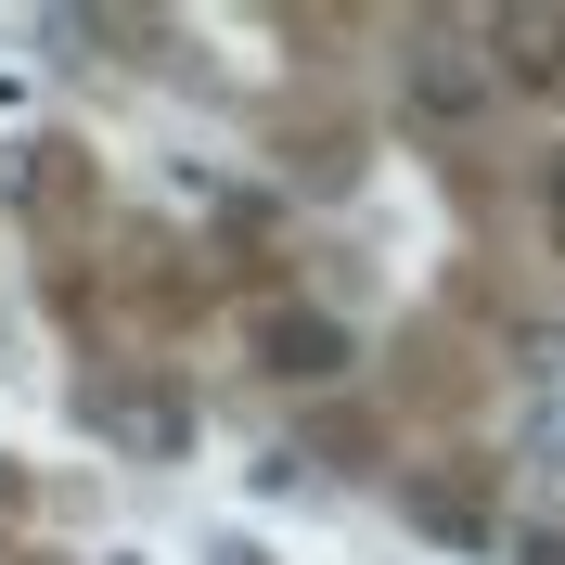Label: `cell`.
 I'll return each mask as SVG.
<instances>
[{"instance_id": "52a82bcc", "label": "cell", "mask_w": 565, "mask_h": 565, "mask_svg": "<svg viewBox=\"0 0 565 565\" xmlns=\"http://www.w3.org/2000/svg\"><path fill=\"white\" fill-rule=\"evenodd\" d=\"M0 501H13V462H0Z\"/></svg>"}, {"instance_id": "8992f818", "label": "cell", "mask_w": 565, "mask_h": 565, "mask_svg": "<svg viewBox=\"0 0 565 565\" xmlns=\"http://www.w3.org/2000/svg\"><path fill=\"white\" fill-rule=\"evenodd\" d=\"M540 206H553V232H565V154H540Z\"/></svg>"}, {"instance_id": "277c9868", "label": "cell", "mask_w": 565, "mask_h": 565, "mask_svg": "<svg viewBox=\"0 0 565 565\" xmlns=\"http://www.w3.org/2000/svg\"><path fill=\"white\" fill-rule=\"evenodd\" d=\"M501 52H514L527 77H553L565 65V13H501Z\"/></svg>"}, {"instance_id": "5b68a950", "label": "cell", "mask_w": 565, "mask_h": 565, "mask_svg": "<svg viewBox=\"0 0 565 565\" xmlns=\"http://www.w3.org/2000/svg\"><path fill=\"white\" fill-rule=\"evenodd\" d=\"M527 450H540V462L565 476V412H527Z\"/></svg>"}, {"instance_id": "7a4b0ae2", "label": "cell", "mask_w": 565, "mask_h": 565, "mask_svg": "<svg viewBox=\"0 0 565 565\" xmlns=\"http://www.w3.org/2000/svg\"><path fill=\"white\" fill-rule=\"evenodd\" d=\"M257 360H270L282 386H321V373H348V334L321 309H257Z\"/></svg>"}, {"instance_id": "3957f363", "label": "cell", "mask_w": 565, "mask_h": 565, "mask_svg": "<svg viewBox=\"0 0 565 565\" xmlns=\"http://www.w3.org/2000/svg\"><path fill=\"white\" fill-rule=\"evenodd\" d=\"M476 104H489V77L462 65L450 39H424V52H412V116H437V129H462Z\"/></svg>"}, {"instance_id": "6da1fadb", "label": "cell", "mask_w": 565, "mask_h": 565, "mask_svg": "<svg viewBox=\"0 0 565 565\" xmlns=\"http://www.w3.org/2000/svg\"><path fill=\"white\" fill-rule=\"evenodd\" d=\"M90 424H104V437H116L129 462H180V450H193V412H180L168 386H116Z\"/></svg>"}]
</instances>
